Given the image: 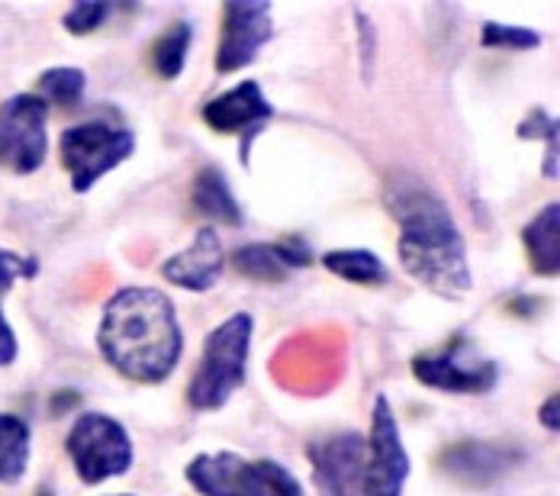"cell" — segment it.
I'll return each instance as SVG.
<instances>
[{
  "mask_svg": "<svg viewBox=\"0 0 560 496\" xmlns=\"http://www.w3.org/2000/svg\"><path fill=\"white\" fill-rule=\"evenodd\" d=\"M387 210L399 226L396 255L402 272L445 300L467 297L474 287L467 242L445 200L416 177H396L387 191Z\"/></svg>",
  "mask_w": 560,
  "mask_h": 496,
  "instance_id": "1",
  "label": "cell"
},
{
  "mask_svg": "<svg viewBox=\"0 0 560 496\" xmlns=\"http://www.w3.org/2000/svg\"><path fill=\"white\" fill-rule=\"evenodd\" d=\"M97 345L122 378L162 384L180 361L184 335L168 293L155 287H122L101 316Z\"/></svg>",
  "mask_w": 560,
  "mask_h": 496,
  "instance_id": "2",
  "label": "cell"
},
{
  "mask_svg": "<svg viewBox=\"0 0 560 496\" xmlns=\"http://www.w3.org/2000/svg\"><path fill=\"white\" fill-rule=\"evenodd\" d=\"M252 332H255V320L248 313H232L207 335L200 365L187 390V400L194 410H220L229 403V396L245 384Z\"/></svg>",
  "mask_w": 560,
  "mask_h": 496,
  "instance_id": "3",
  "label": "cell"
},
{
  "mask_svg": "<svg viewBox=\"0 0 560 496\" xmlns=\"http://www.w3.org/2000/svg\"><path fill=\"white\" fill-rule=\"evenodd\" d=\"M187 481L203 496H303L300 481L275 458H242L235 451L197 454Z\"/></svg>",
  "mask_w": 560,
  "mask_h": 496,
  "instance_id": "4",
  "label": "cell"
},
{
  "mask_svg": "<svg viewBox=\"0 0 560 496\" xmlns=\"http://www.w3.org/2000/svg\"><path fill=\"white\" fill-rule=\"evenodd\" d=\"M61 165L78 194H88L107 171L119 168L136 152V136L110 123H81L61 132Z\"/></svg>",
  "mask_w": 560,
  "mask_h": 496,
  "instance_id": "5",
  "label": "cell"
},
{
  "mask_svg": "<svg viewBox=\"0 0 560 496\" xmlns=\"http://www.w3.org/2000/svg\"><path fill=\"white\" fill-rule=\"evenodd\" d=\"M68 454L84 484H101L132 468V441L126 429L104 413H84L68 432Z\"/></svg>",
  "mask_w": 560,
  "mask_h": 496,
  "instance_id": "6",
  "label": "cell"
},
{
  "mask_svg": "<svg viewBox=\"0 0 560 496\" xmlns=\"http://www.w3.org/2000/svg\"><path fill=\"white\" fill-rule=\"evenodd\" d=\"M406 481H409V454L399 436V423L393 416L390 400L381 393L374 400L371 436L364 439L361 496H402Z\"/></svg>",
  "mask_w": 560,
  "mask_h": 496,
  "instance_id": "7",
  "label": "cell"
},
{
  "mask_svg": "<svg viewBox=\"0 0 560 496\" xmlns=\"http://www.w3.org/2000/svg\"><path fill=\"white\" fill-rule=\"evenodd\" d=\"M49 104L36 94H16L0 104V165L13 174H33L49 152Z\"/></svg>",
  "mask_w": 560,
  "mask_h": 496,
  "instance_id": "8",
  "label": "cell"
},
{
  "mask_svg": "<svg viewBox=\"0 0 560 496\" xmlns=\"http://www.w3.org/2000/svg\"><path fill=\"white\" fill-rule=\"evenodd\" d=\"M412 374L419 378V384L445 393H487L500 381L497 361L477 355L467 338H454L442 351L416 355Z\"/></svg>",
  "mask_w": 560,
  "mask_h": 496,
  "instance_id": "9",
  "label": "cell"
},
{
  "mask_svg": "<svg viewBox=\"0 0 560 496\" xmlns=\"http://www.w3.org/2000/svg\"><path fill=\"white\" fill-rule=\"evenodd\" d=\"M271 3L265 0H229L223 3V36L217 49V68L223 74L248 68L258 53L268 46L275 23H271Z\"/></svg>",
  "mask_w": 560,
  "mask_h": 496,
  "instance_id": "10",
  "label": "cell"
},
{
  "mask_svg": "<svg viewBox=\"0 0 560 496\" xmlns=\"http://www.w3.org/2000/svg\"><path fill=\"white\" fill-rule=\"evenodd\" d=\"M313 481L319 496H361V464H364V436L338 432L332 439L310 445Z\"/></svg>",
  "mask_w": 560,
  "mask_h": 496,
  "instance_id": "11",
  "label": "cell"
},
{
  "mask_svg": "<svg viewBox=\"0 0 560 496\" xmlns=\"http://www.w3.org/2000/svg\"><path fill=\"white\" fill-rule=\"evenodd\" d=\"M275 116L271 101L265 97L258 81H242L235 88L223 91L220 97H213L203 107V123L213 132H225V136H245V155L252 146V136L261 132L268 126V119Z\"/></svg>",
  "mask_w": 560,
  "mask_h": 496,
  "instance_id": "12",
  "label": "cell"
},
{
  "mask_svg": "<svg viewBox=\"0 0 560 496\" xmlns=\"http://www.w3.org/2000/svg\"><path fill=\"white\" fill-rule=\"evenodd\" d=\"M522 461L515 448L493 441H457L442 451V471L464 487H490Z\"/></svg>",
  "mask_w": 560,
  "mask_h": 496,
  "instance_id": "13",
  "label": "cell"
},
{
  "mask_svg": "<svg viewBox=\"0 0 560 496\" xmlns=\"http://www.w3.org/2000/svg\"><path fill=\"white\" fill-rule=\"evenodd\" d=\"M225 268V252L223 239L213 226H203L194 239L190 249L171 255L168 262L162 265V277L171 280L174 287H184V290H194V293H203L210 287H217V280L223 277Z\"/></svg>",
  "mask_w": 560,
  "mask_h": 496,
  "instance_id": "14",
  "label": "cell"
},
{
  "mask_svg": "<svg viewBox=\"0 0 560 496\" xmlns=\"http://www.w3.org/2000/svg\"><path fill=\"white\" fill-rule=\"evenodd\" d=\"M522 245L528 252L532 272L541 277H558L560 272V207L551 200L522 229Z\"/></svg>",
  "mask_w": 560,
  "mask_h": 496,
  "instance_id": "15",
  "label": "cell"
},
{
  "mask_svg": "<svg viewBox=\"0 0 560 496\" xmlns=\"http://www.w3.org/2000/svg\"><path fill=\"white\" fill-rule=\"evenodd\" d=\"M190 200H194V210L207 220L220 222V226H242V207L225 181L223 168H200L190 187Z\"/></svg>",
  "mask_w": 560,
  "mask_h": 496,
  "instance_id": "16",
  "label": "cell"
},
{
  "mask_svg": "<svg viewBox=\"0 0 560 496\" xmlns=\"http://www.w3.org/2000/svg\"><path fill=\"white\" fill-rule=\"evenodd\" d=\"M323 265H326V272H332L341 280H348V284H358V287H384L387 277H390L387 275V265L371 249H336V252H326Z\"/></svg>",
  "mask_w": 560,
  "mask_h": 496,
  "instance_id": "17",
  "label": "cell"
},
{
  "mask_svg": "<svg viewBox=\"0 0 560 496\" xmlns=\"http://www.w3.org/2000/svg\"><path fill=\"white\" fill-rule=\"evenodd\" d=\"M30 464V426L13 416L0 413V484H16Z\"/></svg>",
  "mask_w": 560,
  "mask_h": 496,
  "instance_id": "18",
  "label": "cell"
},
{
  "mask_svg": "<svg viewBox=\"0 0 560 496\" xmlns=\"http://www.w3.org/2000/svg\"><path fill=\"white\" fill-rule=\"evenodd\" d=\"M190 43H194V26L184 23V20H174L168 30L155 39L152 65H155V71H159L165 81H174V78L184 71L187 56H190Z\"/></svg>",
  "mask_w": 560,
  "mask_h": 496,
  "instance_id": "19",
  "label": "cell"
},
{
  "mask_svg": "<svg viewBox=\"0 0 560 496\" xmlns=\"http://www.w3.org/2000/svg\"><path fill=\"white\" fill-rule=\"evenodd\" d=\"M232 268L248 280H261V284H280L290 275V268L280 262L278 245H265V242H252L232 252Z\"/></svg>",
  "mask_w": 560,
  "mask_h": 496,
  "instance_id": "20",
  "label": "cell"
},
{
  "mask_svg": "<svg viewBox=\"0 0 560 496\" xmlns=\"http://www.w3.org/2000/svg\"><path fill=\"white\" fill-rule=\"evenodd\" d=\"M84 88H88V78H84L81 68H49L39 78V94L36 97L68 111L84 97Z\"/></svg>",
  "mask_w": 560,
  "mask_h": 496,
  "instance_id": "21",
  "label": "cell"
},
{
  "mask_svg": "<svg viewBox=\"0 0 560 496\" xmlns=\"http://www.w3.org/2000/svg\"><path fill=\"white\" fill-rule=\"evenodd\" d=\"M480 46L483 49H509V53H532L541 46V33L512 26V23H483Z\"/></svg>",
  "mask_w": 560,
  "mask_h": 496,
  "instance_id": "22",
  "label": "cell"
},
{
  "mask_svg": "<svg viewBox=\"0 0 560 496\" xmlns=\"http://www.w3.org/2000/svg\"><path fill=\"white\" fill-rule=\"evenodd\" d=\"M110 3H97V0H78L65 10L61 23L71 36H88L94 30H101L110 16Z\"/></svg>",
  "mask_w": 560,
  "mask_h": 496,
  "instance_id": "23",
  "label": "cell"
},
{
  "mask_svg": "<svg viewBox=\"0 0 560 496\" xmlns=\"http://www.w3.org/2000/svg\"><path fill=\"white\" fill-rule=\"evenodd\" d=\"M36 272H39L36 258H26V255L0 249V293H7L20 277H36Z\"/></svg>",
  "mask_w": 560,
  "mask_h": 496,
  "instance_id": "24",
  "label": "cell"
},
{
  "mask_svg": "<svg viewBox=\"0 0 560 496\" xmlns=\"http://www.w3.org/2000/svg\"><path fill=\"white\" fill-rule=\"evenodd\" d=\"M558 132V119L548 116V111H541V107H535V111L518 123V139H541V142H548Z\"/></svg>",
  "mask_w": 560,
  "mask_h": 496,
  "instance_id": "25",
  "label": "cell"
},
{
  "mask_svg": "<svg viewBox=\"0 0 560 496\" xmlns=\"http://www.w3.org/2000/svg\"><path fill=\"white\" fill-rule=\"evenodd\" d=\"M354 20H358V39H361V78L364 84H371L374 78V26L364 16V10L354 7Z\"/></svg>",
  "mask_w": 560,
  "mask_h": 496,
  "instance_id": "26",
  "label": "cell"
},
{
  "mask_svg": "<svg viewBox=\"0 0 560 496\" xmlns=\"http://www.w3.org/2000/svg\"><path fill=\"white\" fill-rule=\"evenodd\" d=\"M278 245V255L280 262L290 268V272H296V268H310L313 265V252H310V245L303 242V239H283V242H275Z\"/></svg>",
  "mask_w": 560,
  "mask_h": 496,
  "instance_id": "27",
  "label": "cell"
},
{
  "mask_svg": "<svg viewBox=\"0 0 560 496\" xmlns=\"http://www.w3.org/2000/svg\"><path fill=\"white\" fill-rule=\"evenodd\" d=\"M16 358V335L10 330V323L3 320V310H0V365H13Z\"/></svg>",
  "mask_w": 560,
  "mask_h": 496,
  "instance_id": "28",
  "label": "cell"
},
{
  "mask_svg": "<svg viewBox=\"0 0 560 496\" xmlns=\"http://www.w3.org/2000/svg\"><path fill=\"white\" fill-rule=\"evenodd\" d=\"M558 406H560L558 393H551V396H548V400L541 403V413H538V419H541V426H548L551 432H558V429H560Z\"/></svg>",
  "mask_w": 560,
  "mask_h": 496,
  "instance_id": "29",
  "label": "cell"
},
{
  "mask_svg": "<svg viewBox=\"0 0 560 496\" xmlns=\"http://www.w3.org/2000/svg\"><path fill=\"white\" fill-rule=\"evenodd\" d=\"M36 496H52V494H49V491H39V494H36Z\"/></svg>",
  "mask_w": 560,
  "mask_h": 496,
  "instance_id": "30",
  "label": "cell"
},
{
  "mask_svg": "<svg viewBox=\"0 0 560 496\" xmlns=\"http://www.w3.org/2000/svg\"><path fill=\"white\" fill-rule=\"evenodd\" d=\"M119 496H129V494H119Z\"/></svg>",
  "mask_w": 560,
  "mask_h": 496,
  "instance_id": "31",
  "label": "cell"
}]
</instances>
